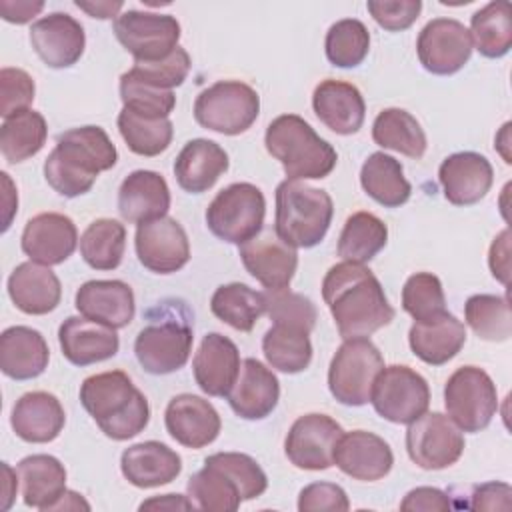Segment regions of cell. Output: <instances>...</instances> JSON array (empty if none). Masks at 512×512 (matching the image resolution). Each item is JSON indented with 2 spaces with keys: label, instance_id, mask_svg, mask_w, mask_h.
<instances>
[{
  "label": "cell",
  "instance_id": "cell-62",
  "mask_svg": "<svg viewBox=\"0 0 512 512\" xmlns=\"http://www.w3.org/2000/svg\"><path fill=\"white\" fill-rule=\"evenodd\" d=\"M2 176V184H4V194H2V202H4V222H2V232H6L10 228L12 216L18 210V194L16 188L10 180V176L6 172L0 174Z\"/></svg>",
  "mask_w": 512,
  "mask_h": 512
},
{
  "label": "cell",
  "instance_id": "cell-58",
  "mask_svg": "<svg viewBox=\"0 0 512 512\" xmlns=\"http://www.w3.org/2000/svg\"><path fill=\"white\" fill-rule=\"evenodd\" d=\"M488 266L492 276L508 286L510 282V230L504 228L492 242L488 252Z\"/></svg>",
  "mask_w": 512,
  "mask_h": 512
},
{
  "label": "cell",
  "instance_id": "cell-1",
  "mask_svg": "<svg viewBox=\"0 0 512 512\" xmlns=\"http://www.w3.org/2000/svg\"><path fill=\"white\" fill-rule=\"evenodd\" d=\"M322 298L330 308L338 334L348 338H368L394 320L380 280L364 264L338 262L322 280Z\"/></svg>",
  "mask_w": 512,
  "mask_h": 512
},
{
  "label": "cell",
  "instance_id": "cell-31",
  "mask_svg": "<svg viewBox=\"0 0 512 512\" xmlns=\"http://www.w3.org/2000/svg\"><path fill=\"white\" fill-rule=\"evenodd\" d=\"M8 296L20 312L42 316L58 308L62 286L50 266L30 260L12 270L8 278Z\"/></svg>",
  "mask_w": 512,
  "mask_h": 512
},
{
  "label": "cell",
  "instance_id": "cell-37",
  "mask_svg": "<svg viewBox=\"0 0 512 512\" xmlns=\"http://www.w3.org/2000/svg\"><path fill=\"white\" fill-rule=\"evenodd\" d=\"M268 364L286 374H298L312 362L310 332L292 324H272L262 338Z\"/></svg>",
  "mask_w": 512,
  "mask_h": 512
},
{
  "label": "cell",
  "instance_id": "cell-24",
  "mask_svg": "<svg viewBox=\"0 0 512 512\" xmlns=\"http://www.w3.org/2000/svg\"><path fill=\"white\" fill-rule=\"evenodd\" d=\"M64 358L74 366H90L116 356L120 338L114 328L86 316H68L58 328Z\"/></svg>",
  "mask_w": 512,
  "mask_h": 512
},
{
  "label": "cell",
  "instance_id": "cell-3",
  "mask_svg": "<svg viewBox=\"0 0 512 512\" xmlns=\"http://www.w3.org/2000/svg\"><path fill=\"white\" fill-rule=\"evenodd\" d=\"M80 402L98 428L118 442L140 434L150 420L146 396L122 370L88 376L80 386Z\"/></svg>",
  "mask_w": 512,
  "mask_h": 512
},
{
  "label": "cell",
  "instance_id": "cell-17",
  "mask_svg": "<svg viewBox=\"0 0 512 512\" xmlns=\"http://www.w3.org/2000/svg\"><path fill=\"white\" fill-rule=\"evenodd\" d=\"M240 260L248 274L266 290L288 288L298 268L296 248L286 244L276 232L266 230L240 244Z\"/></svg>",
  "mask_w": 512,
  "mask_h": 512
},
{
  "label": "cell",
  "instance_id": "cell-49",
  "mask_svg": "<svg viewBox=\"0 0 512 512\" xmlns=\"http://www.w3.org/2000/svg\"><path fill=\"white\" fill-rule=\"evenodd\" d=\"M120 98L124 108L146 118H168L176 106V96L172 90L146 84L130 70L120 76Z\"/></svg>",
  "mask_w": 512,
  "mask_h": 512
},
{
  "label": "cell",
  "instance_id": "cell-27",
  "mask_svg": "<svg viewBox=\"0 0 512 512\" xmlns=\"http://www.w3.org/2000/svg\"><path fill=\"white\" fill-rule=\"evenodd\" d=\"M312 108L318 120L336 134H356L366 116V104L360 90L342 80H322L312 94Z\"/></svg>",
  "mask_w": 512,
  "mask_h": 512
},
{
  "label": "cell",
  "instance_id": "cell-34",
  "mask_svg": "<svg viewBox=\"0 0 512 512\" xmlns=\"http://www.w3.org/2000/svg\"><path fill=\"white\" fill-rule=\"evenodd\" d=\"M50 360L44 336L30 326H10L0 336V368L8 378H38Z\"/></svg>",
  "mask_w": 512,
  "mask_h": 512
},
{
  "label": "cell",
  "instance_id": "cell-43",
  "mask_svg": "<svg viewBox=\"0 0 512 512\" xmlns=\"http://www.w3.org/2000/svg\"><path fill=\"white\" fill-rule=\"evenodd\" d=\"M186 490L188 500L198 510L234 512L244 502L234 480L210 462H204V468L190 476Z\"/></svg>",
  "mask_w": 512,
  "mask_h": 512
},
{
  "label": "cell",
  "instance_id": "cell-56",
  "mask_svg": "<svg viewBox=\"0 0 512 512\" xmlns=\"http://www.w3.org/2000/svg\"><path fill=\"white\" fill-rule=\"evenodd\" d=\"M512 488L506 482H486L472 492V510H510Z\"/></svg>",
  "mask_w": 512,
  "mask_h": 512
},
{
  "label": "cell",
  "instance_id": "cell-48",
  "mask_svg": "<svg viewBox=\"0 0 512 512\" xmlns=\"http://www.w3.org/2000/svg\"><path fill=\"white\" fill-rule=\"evenodd\" d=\"M402 308L414 322H426L446 312V296L442 282L432 272L412 274L402 288Z\"/></svg>",
  "mask_w": 512,
  "mask_h": 512
},
{
  "label": "cell",
  "instance_id": "cell-12",
  "mask_svg": "<svg viewBox=\"0 0 512 512\" xmlns=\"http://www.w3.org/2000/svg\"><path fill=\"white\" fill-rule=\"evenodd\" d=\"M118 42L134 56V62H158L168 58L180 40V24L170 14L126 10L112 24Z\"/></svg>",
  "mask_w": 512,
  "mask_h": 512
},
{
  "label": "cell",
  "instance_id": "cell-47",
  "mask_svg": "<svg viewBox=\"0 0 512 512\" xmlns=\"http://www.w3.org/2000/svg\"><path fill=\"white\" fill-rule=\"evenodd\" d=\"M326 58L332 66L354 68L364 62L370 50V32L356 18H344L334 22L324 40Z\"/></svg>",
  "mask_w": 512,
  "mask_h": 512
},
{
  "label": "cell",
  "instance_id": "cell-57",
  "mask_svg": "<svg viewBox=\"0 0 512 512\" xmlns=\"http://www.w3.org/2000/svg\"><path fill=\"white\" fill-rule=\"evenodd\" d=\"M452 508V502L448 498L446 492L438 490V488H432V486H418L414 490H410L404 500L400 502V510H410V512H416V510H440V512H446Z\"/></svg>",
  "mask_w": 512,
  "mask_h": 512
},
{
  "label": "cell",
  "instance_id": "cell-38",
  "mask_svg": "<svg viewBox=\"0 0 512 512\" xmlns=\"http://www.w3.org/2000/svg\"><path fill=\"white\" fill-rule=\"evenodd\" d=\"M372 140L388 150L408 158H422L426 152V134L420 122L402 108H384L372 124Z\"/></svg>",
  "mask_w": 512,
  "mask_h": 512
},
{
  "label": "cell",
  "instance_id": "cell-50",
  "mask_svg": "<svg viewBox=\"0 0 512 512\" xmlns=\"http://www.w3.org/2000/svg\"><path fill=\"white\" fill-rule=\"evenodd\" d=\"M204 462L214 464L222 472H226L234 484L238 486L242 500H254L268 488V478L260 464L242 452H216L208 456Z\"/></svg>",
  "mask_w": 512,
  "mask_h": 512
},
{
  "label": "cell",
  "instance_id": "cell-39",
  "mask_svg": "<svg viewBox=\"0 0 512 512\" xmlns=\"http://www.w3.org/2000/svg\"><path fill=\"white\" fill-rule=\"evenodd\" d=\"M212 314L240 332H250L258 318L266 314L264 294L246 284L230 282L214 290L210 298Z\"/></svg>",
  "mask_w": 512,
  "mask_h": 512
},
{
  "label": "cell",
  "instance_id": "cell-59",
  "mask_svg": "<svg viewBox=\"0 0 512 512\" xmlns=\"http://www.w3.org/2000/svg\"><path fill=\"white\" fill-rule=\"evenodd\" d=\"M42 8H44V2L0 0V14H2V18L6 22H12V24H26V22H30Z\"/></svg>",
  "mask_w": 512,
  "mask_h": 512
},
{
  "label": "cell",
  "instance_id": "cell-5",
  "mask_svg": "<svg viewBox=\"0 0 512 512\" xmlns=\"http://www.w3.org/2000/svg\"><path fill=\"white\" fill-rule=\"evenodd\" d=\"M168 302L158 304L154 310L158 318H150V322L138 332L134 340V354L138 364L148 374H172L180 370L192 352V316L184 302Z\"/></svg>",
  "mask_w": 512,
  "mask_h": 512
},
{
  "label": "cell",
  "instance_id": "cell-32",
  "mask_svg": "<svg viewBox=\"0 0 512 512\" xmlns=\"http://www.w3.org/2000/svg\"><path fill=\"white\" fill-rule=\"evenodd\" d=\"M228 154L214 140L194 138L184 144L174 160V176L182 190L202 194L228 170Z\"/></svg>",
  "mask_w": 512,
  "mask_h": 512
},
{
  "label": "cell",
  "instance_id": "cell-21",
  "mask_svg": "<svg viewBox=\"0 0 512 512\" xmlns=\"http://www.w3.org/2000/svg\"><path fill=\"white\" fill-rule=\"evenodd\" d=\"M438 180L450 204L472 206L490 192L494 170L488 158L478 152H456L442 160Z\"/></svg>",
  "mask_w": 512,
  "mask_h": 512
},
{
  "label": "cell",
  "instance_id": "cell-52",
  "mask_svg": "<svg viewBox=\"0 0 512 512\" xmlns=\"http://www.w3.org/2000/svg\"><path fill=\"white\" fill-rule=\"evenodd\" d=\"M192 60L190 54L184 48H176L168 58L158 62H134L130 72L140 78L146 84H152L162 90H172L174 86H180L188 72H190Z\"/></svg>",
  "mask_w": 512,
  "mask_h": 512
},
{
  "label": "cell",
  "instance_id": "cell-46",
  "mask_svg": "<svg viewBox=\"0 0 512 512\" xmlns=\"http://www.w3.org/2000/svg\"><path fill=\"white\" fill-rule=\"evenodd\" d=\"M464 320L488 342H504L512 334V314L506 296L474 294L464 304Z\"/></svg>",
  "mask_w": 512,
  "mask_h": 512
},
{
  "label": "cell",
  "instance_id": "cell-20",
  "mask_svg": "<svg viewBox=\"0 0 512 512\" xmlns=\"http://www.w3.org/2000/svg\"><path fill=\"white\" fill-rule=\"evenodd\" d=\"M164 424L178 444L192 450L212 444L222 428L216 408L196 394L174 396L166 406Z\"/></svg>",
  "mask_w": 512,
  "mask_h": 512
},
{
  "label": "cell",
  "instance_id": "cell-53",
  "mask_svg": "<svg viewBox=\"0 0 512 512\" xmlns=\"http://www.w3.org/2000/svg\"><path fill=\"white\" fill-rule=\"evenodd\" d=\"M34 80L22 68L0 70V116L6 120L28 106L34 100Z\"/></svg>",
  "mask_w": 512,
  "mask_h": 512
},
{
  "label": "cell",
  "instance_id": "cell-61",
  "mask_svg": "<svg viewBox=\"0 0 512 512\" xmlns=\"http://www.w3.org/2000/svg\"><path fill=\"white\" fill-rule=\"evenodd\" d=\"M76 8L84 10L86 14H90L92 18H100V20H108V18H116L118 12L122 10L124 2H74Z\"/></svg>",
  "mask_w": 512,
  "mask_h": 512
},
{
  "label": "cell",
  "instance_id": "cell-29",
  "mask_svg": "<svg viewBox=\"0 0 512 512\" xmlns=\"http://www.w3.org/2000/svg\"><path fill=\"white\" fill-rule=\"evenodd\" d=\"M12 430L18 438L32 444H46L60 436L66 414L60 400L44 390L26 392L12 408Z\"/></svg>",
  "mask_w": 512,
  "mask_h": 512
},
{
  "label": "cell",
  "instance_id": "cell-44",
  "mask_svg": "<svg viewBox=\"0 0 512 512\" xmlns=\"http://www.w3.org/2000/svg\"><path fill=\"white\" fill-rule=\"evenodd\" d=\"M126 248V228L118 220L98 218L80 236V254L94 270H114L120 266Z\"/></svg>",
  "mask_w": 512,
  "mask_h": 512
},
{
  "label": "cell",
  "instance_id": "cell-51",
  "mask_svg": "<svg viewBox=\"0 0 512 512\" xmlns=\"http://www.w3.org/2000/svg\"><path fill=\"white\" fill-rule=\"evenodd\" d=\"M262 294L266 302V314L274 324H292L312 332L318 312L310 298L288 288L264 290Z\"/></svg>",
  "mask_w": 512,
  "mask_h": 512
},
{
  "label": "cell",
  "instance_id": "cell-6",
  "mask_svg": "<svg viewBox=\"0 0 512 512\" xmlns=\"http://www.w3.org/2000/svg\"><path fill=\"white\" fill-rule=\"evenodd\" d=\"M334 204L326 190L302 180H284L276 188L274 232L292 248H314L330 228Z\"/></svg>",
  "mask_w": 512,
  "mask_h": 512
},
{
  "label": "cell",
  "instance_id": "cell-23",
  "mask_svg": "<svg viewBox=\"0 0 512 512\" xmlns=\"http://www.w3.org/2000/svg\"><path fill=\"white\" fill-rule=\"evenodd\" d=\"M230 408L244 420H262L270 416L280 398V382L276 374L256 358H246L230 392L226 394Z\"/></svg>",
  "mask_w": 512,
  "mask_h": 512
},
{
  "label": "cell",
  "instance_id": "cell-4",
  "mask_svg": "<svg viewBox=\"0 0 512 512\" xmlns=\"http://www.w3.org/2000/svg\"><path fill=\"white\" fill-rule=\"evenodd\" d=\"M264 144L268 154L282 164L288 180H318L336 168L338 154L332 144L298 114L274 118L266 128Z\"/></svg>",
  "mask_w": 512,
  "mask_h": 512
},
{
  "label": "cell",
  "instance_id": "cell-40",
  "mask_svg": "<svg viewBox=\"0 0 512 512\" xmlns=\"http://www.w3.org/2000/svg\"><path fill=\"white\" fill-rule=\"evenodd\" d=\"M472 46L484 58H502L512 48V16L506 0L488 2L470 18Z\"/></svg>",
  "mask_w": 512,
  "mask_h": 512
},
{
  "label": "cell",
  "instance_id": "cell-42",
  "mask_svg": "<svg viewBox=\"0 0 512 512\" xmlns=\"http://www.w3.org/2000/svg\"><path fill=\"white\" fill-rule=\"evenodd\" d=\"M48 126L40 112L28 108L4 120L0 128V150L10 164L36 156L46 144Z\"/></svg>",
  "mask_w": 512,
  "mask_h": 512
},
{
  "label": "cell",
  "instance_id": "cell-10",
  "mask_svg": "<svg viewBox=\"0 0 512 512\" xmlns=\"http://www.w3.org/2000/svg\"><path fill=\"white\" fill-rule=\"evenodd\" d=\"M446 416L462 432L484 430L498 410V390L488 372L478 366H462L450 374L444 386Z\"/></svg>",
  "mask_w": 512,
  "mask_h": 512
},
{
  "label": "cell",
  "instance_id": "cell-8",
  "mask_svg": "<svg viewBox=\"0 0 512 512\" xmlns=\"http://www.w3.org/2000/svg\"><path fill=\"white\" fill-rule=\"evenodd\" d=\"M260 114L258 92L240 80H220L196 96L194 118L212 132L236 136L246 132Z\"/></svg>",
  "mask_w": 512,
  "mask_h": 512
},
{
  "label": "cell",
  "instance_id": "cell-63",
  "mask_svg": "<svg viewBox=\"0 0 512 512\" xmlns=\"http://www.w3.org/2000/svg\"><path fill=\"white\" fill-rule=\"evenodd\" d=\"M18 480H16V472L6 462H2V504H0V510H8L12 506L14 496H16V488H18Z\"/></svg>",
  "mask_w": 512,
  "mask_h": 512
},
{
  "label": "cell",
  "instance_id": "cell-19",
  "mask_svg": "<svg viewBox=\"0 0 512 512\" xmlns=\"http://www.w3.org/2000/svg\"><path fill=\"white\" fill-rule=\"evenodd\" d=\"M78 244V230L72 218L60 212H42L30 218L22 232V252L38 264L56 266L68 260Z\"/></svg>",
  "mask_w": 512,
  "mask_h": 512
},
{
  "label": "cell",
  "instance_id": "cell-55",
  "mask_svg": "<svg viewBox=\"0 0 512 512\" xmlns=\"http://www.w3.org/2000/svg\"><path fill=\"white\" fill-rule=\"evenodd\" d=\"M350 508L348 496L342 486L332 482H312L300 490L298 510L300 512H346Z\"/></svg>",
  "mask_w": 512,
  "mask_h": 512
},
{
  "label": "cell",
  "instance_id": "cell-36",
  "mask_svg": "<svg viewBox=\"0 0 512 512\" xmlns=\"http://www.w3.org/2000/svg\"><path fill=\"white\" fill-rule=\"evenodd\" d=\"M364 192L384 208H398L408 202L412 186L404 176L402 164L384 152L370 154L360 170Z\"/></svg>",
  "mask_w": 512,
  "mask_h": 512
},
{
  "label": "cell",
  "instance_id": "cell-15",
  "mask_svg": "<svg viewBox=\"0 0 512 512\" xmlns=\"http://www.w3.org/2000/svg\"><path fill=\"white\" fill-rule=\"evenodd\" d=\"M344 434L342 426L326 414H304L290 426L284 452L290 464L300 470H328L334 464V450Z\"/></svg>",
  "mask_w": 512,
  "mask_h": 512
},
{
  "label": "cell",
  "instance_id": "cell-9",
  "mask_svg": "<svg viewBox=\"0 0 512 512\" xmlns=\"http://www.w3.org/2000/svg\"><path fill=\"white\" fill-rule=\"evenodd\" d=\"M382 368L384 358L370 338H348L328 368L330 394L344 406H364L370 402L374 380Z\"/></svg>",
  "mask_w": 512,
  "mask_h": 512
},
{
  "label": "cell",
  "instance_id": "cell-45",
  "mask_svg": "<svg viewBox=\"0 0 512 512\" xmlns=\"http://www.w3.org/2000/svg\"><path fill=\"white\" fill-rule=\"evenodd\" d=\"M118 130L134 154L148 158L164 152L174 136L170 118H146L128 108L118 114Z\"/></svg>",
  "mask_w": 512,
  "mask_h": 512
},
{
  "label": "cell",
  "instance_id": "cell-30",
  "mask_svg": "<svg viewBox=\"0 0 512 512\" xmlns=\"http://www.w3.org/2000/svg\"><path fill=\"white\" fill-rule=\"evenodd\" d=\"M124 478L136 488H156L170 484L182 472V458L162 442L146 440L128 446L120 456Z\"/></svg>",
  "mask_w": 512,
  "mask_h": 512
},
{
  "label": "cell",
  "instance_id": "cell-33",
  "mask_svg": "<svg viewBox=\"0 0 512 512\" xmlns=\"http://www.w3.org/2000/svg\"><path fill=\"white\" fill-rule=\"evenodd\" d=\"M408 344L414 356L422 362L442 366L466 344V328L454 314L446 310L432 320L414 322L408 332Z\"/></svg>",
  "mask_w": 512,
  "mask_h": 512
},
{
  "label": "cell",
  "instance_id": "cell-25",
  "mask_svg": "<svg viewBox=\"0 0 512 512\" xmlns=\"http://www.w3.org/2000/svg\"><path fill=\"white\" fill-rule=\"evenodd\" d=\"M76 310L114 330L128 326L134 320L136 304L132 288L122 280H88L74 298Z\"/></svg>",
  "mask_w": 512,
  "mask_h": 512
},
{
  "label": "cell",
  "instance_id": "cell-11",
  "mask_svg": "<svg viewBox=\"0 0 512 512\" xmlns=\"http://www.w3.org/2000/svg\"><path fill=\"white\" fill-rule=\"evenodd\" d=\"M370 402L384 420L410 424L428 410L430 388L410 366H384L374 380Z\"/></svg>",
  "mask_w": 512,
  "mask_h": 512
},
{
  "label": "cell",
  "instance_id": "cell-60",
  "mask_svg": "<svg viewBox=\"0 0 512 512\" xmlns=\"http://www.w3.org/2000/svg\"><path fill=\"white\" fill-rule=\"evenodd\" d=\"M140 510H194L188 496L180 494H162L148 498L140 504Z\"/></svg>",
  "mask_w": 512,
  "mask_h": 512
},
{
  "label": "cell",
  "instance_id": "cell-28",
  "mask_svg": "<svg viewBox=\"0 0 512 512\" xmlns=\"http://www.w3.org/2000/svg\"><path fill=\"white\" fill-rule=\"evenodd\" d=\"M170 210V188L154 170L130 172L118 188V212L130 224H142L166 216Z\"/></svg>",
  "mask_w": 512,
  "mask_h": 512
},
{
  "label": "cell",
  "instance_id": "cell-35",
  "mask_svg": "<svg viewBox=\"0 0 512 512\" xmlns=\"http://www.w3.org/2000/svg\"><path fill=\"white\" fill-rule=\"evenodd\" d=\"M16 472L22 486V500L30 508L48 512L66 490L64 464L50 454H32L22 458Z\"/></svg>",
  "mask_w": 512,
  "mask_h": 512
},
{
  "label": "cell",
  "instance_id": "cell-7",
  "mask_svg": "<svg viewBox=\"0 0 512 512\" xmlns=\"http://www.w3.org/2000/svg\"><path fill=\"white\" fill-rule=\"evenodd\" d=\"M266 200L258 186L234 182L222 188L206 208L208 230L230 244H244L262 232Z\"/></svg>",
  "mask_w": 512,
  "mask_h": 512
},
{
  "label": "cell",
  "instance_id": "cell-54",
  "mask_svg": "<svg viewBox=\"0 0 512 512\" xmlns=\"http://www.w3.org/2000/svg\"><path fill=\"white\" fill-rule=\"evenodd\" d=\"M370 16L378 26L390 32H400L410 28L420 16V0H370L366 2Z\"/></svg>",
  "mask_w": 512,
  "mask_h": 512
},
{
  "label": "cell",
  "instance_id": "cell-14",
  "mask_svg": "<svg viewBox=\"0 0 512 512\" xmlns=\"http://www.w3.org/2000/svg\"><path fill=\"white\" fill-rule=\"evenodd\" d=\"M468 28L454 18H434L418 34L416 54L422 68L436 76H450L472 56Z\"/></svg>",
  "mask_w": 512,
  "mask_h": 512
},
{
  "label": "cell",
  "instance_id": "cell-16",
  "mask_svg": "<svg viewBox=\"0 0 512 512\" xmlns=\"http://www.w3.org/2000/svg\"><path fill=\"white\" fill-rule=\"evenodd\" d=\"M134 246L140 264L156 274L178 272L190 260L188 234L170 216L138 224Z\"/></svg>",
  "mask_w": 512,
  "mask_h": 512
},
{
  "label": "cell",
  "instance_id": "cell-26",
  "mask_svg": "<svg viewBox=\"0 0 512 512\" xmlns=\"http://www.w3.org/2000/svg\"><path fill=\"white\" fill-rule=\"evenodd\" d=\"M194 380L208 396H226L240 372V352L236 344L220 334L210 332L202 338L192 360Z\"/></svg>",
  "mask_w": 512,
  "mask_h": 512
},
{
  "label": "cell",
  "instance_id": "cell-13",
  "mask_svg": "<svg viewBox=\"0 0 512 512\" xmlns=\"http://www.w3.org/2000/svg\"><path fill=\"white\" fill-rule=\"evenodd\" d=\"M406 450L422 470H444L464 452L462 430L442 412H424L408 424Z\"/></svg>",
  "mask_w": 512,
  "mask_h": 512
},
{
  "label": "cell",
  "instance_id": "cell-22",
  "mask_svg": "<svg viewBox=\"0 0 512 512\" xmlns=\"http://www.w3.org/2000/svg\"><path fill=\"white\" fill-rule=\"evenodd\" d=\"M334 464L354 480L376 482L392 470L394 454L384 438L366 430H352L340 436Z\"/></svg>",
  "mask_w": 512,
  "mask_h": 512
},
{
  "label": "cell",
  "instance_id": "cell-18",
  "mask_svg": "<svg viewBox=\"0 0 512 512\" xmlns=\"http://www.w3.org/2000/svg\"><path fill=\"white\" fill-rule=\"evenodd\" d=\"M30 44L48 68H70L84 54L86 34L70 14L52 12L30 26Z\"/></svg>",
  "mask_w": 512,
  "mask_h": 512
},
{
  "label": "cell",
  "instance_id": "cell-2",
  "mask_svg": "<svg viewBox=\"0 0 512 512\" xmlns=\"http://www.w3.org/2000/svg\"><path fill=\"white\" fill-rule=\"evenodd\" d=\"M118 150L100 126H80L62 132L44 162L48 186L64 198L86 194L100 172L110 170Z\"/></svg>",
  "mask_w": 512,
  "mask_h": 512
},
{
  "label": "cell",
  "instance_id": "cell-41",
  "mask_svg": "<svg viewBox=\"0 0 512 512\" xmlns=\"http://www.w3.org/2000/svg\"><path fill=\"white\" fill-rule=\"evenodd\" d=\"M388 242L386 224L370 212H354L346 218L338 238V256L346 262L366 264Z\"/></svg>",
  "mask_w": 512,
  "mask_h": 512
},
{
  "label": "cell",
  "instance_id": "cell-64",
  "mask_svg": "<svg viewBox=\"0 0 512 512\" xmlns=\"http://www.w3.org/2000/svg\"><path fill=\"white\" fill-rule=\"evenodd\" d=\"M52 510H90V504L78 494V492H72V490H64V494L52 504Z\"/></svg>",
  "mask_w": 512,
  "mask_h": 512
}]
</instances>
